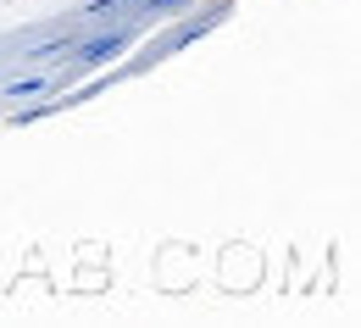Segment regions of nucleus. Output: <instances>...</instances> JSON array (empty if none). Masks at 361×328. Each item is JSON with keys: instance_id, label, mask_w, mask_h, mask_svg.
I'll list each match as a JSON object with an SVG mask.
<instances>
[{"instance_id": "obj_1", "label": "nucleus", "mask_w": 361, "mask_h": 328, "mask_svg": "<svg viewBox=\"0 0 361 328\" xmlns=\"http://www.w3.org/2000/svg\"><path fill=\"white\" fill-rule=\"evenodd\" d=\"M128 45H134V28H106V34H94V40H78L67 56H73L84 73H106V67H111Z\"/></svg>"}, {"instance_id": "obj_2", "label": "nucleus", "mask_w": 361, "mask_h": 328, "mask_svg": "<svg viewBox=\"0 0 361 328\" xmlns=\"http://www.w3.org/2000/svg\"><path fill=\"white\" fill-rule=\"evenodd\" d=\"M61 100H45V106H23V111H11V128H28V123H39V117H50Z\"/></svg>"}, {"instance_id": "obj_3", "label": "nucleus", "mask_w": 361, "mask_h": 328, "mask_svg": "<svg viewBox=\"0 0 361 328\" xmlns=\"http://www.w3.org/2000/svg\"><path fill=\"white\" fill-rule=\"evenodd\" d=\"M45 84H50V78H39V73H34V78H17V84H6V100H23V95H39Z\"/></svg>"}, {"instance_id": "obj_4", "label": "nucleus", "mask_w": 361, "mask_h": 328, "mask_svg": "<svg viewBox=\"0 0 361 328\" xmlns=\"http://www.w3.org/2000/svg\"><path fill=\"white\" fill-rule=\"evenodd\" d=\"M123 6H128V0H90V6H84V11H90L94 23H111V17H117V11H123Z\"/></svg>"}, {"instance_id": "obj_5", "label": "nucleus", "mask_w": 361, "mask_h": 328, "mask_svg": "<svg viewBox=\"0 0 361 328\" xmlns=\"http://www.w3.org/2000/svg\"><path fill=\"white\" fill-rule=\"evenodd\" d=\"M178 6H189V0H145V11H178Z\"/></svg>"}]
</instances>
